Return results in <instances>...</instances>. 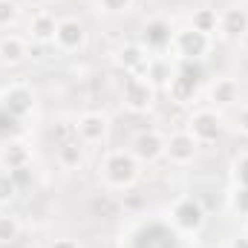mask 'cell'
<instances>
[{"label":"cell","mask_w":248,"mask_h":248,"mask_svg":"<svg viewBox=\"0 0 248 248\" xmlns=\"http://www.w3.org/2000/svg\"><path fill=\"white\" fill-rule=\"evenodd\" d=\"M173 49L179 52L182 61H199V58H205V52L211 49V35L196 32L193 26H190V29H182V32L173 35Z\"/></svg>","instance_id":"2"},{"label":"cell","mask_w":248,"mask_h":248,"mask_svg":"<svg viewBox=\"0 0 248 248\" xmlns=\"http://www.w3.org/2000/svg\"><path fill=\"white\" fill-rule=\"evenodd\" d=\"M136 248H179V243H176V234H173L168 225L150 222V225H144V228L139 231Z\"/></svg>","instance_id":"8"},{"label":"cell","mask_w":248,"mask_h":248,"mask_svg":"<svg viewBox=\"0 0 248 248\" xmlns=\"http://www.w3.org/2000/svg\"><path fill=\"white\" fill-rule=\"evenodd\" d=\"M26 55H29V46L23 38H17V35L0 38V61L3 63H20Z\"/></svg>","instance_id":"16"},{"label":"cell","mask_w":248,"mask_h":248,"mask_svg":"<svg viewBox=\"0 0 248 248\" xmlns=\"http://www.w3.org/2000/svg\"><path fill=\"white\" fill-rule=\"evenodd\" d=\"M190 26H193L196 32H205V35L217 32V29H219V15H217V9H196L193 17H190Z\"/></svg>","instance_id":"21"},{"label":"cell","mask_w":248,"mask_h":248,"mask_svg":"<svg viewBox=\"0 0 248 248\" xmlns=\"http://www.w3.org/2000/svg\"><path fill=\"white\" fill-rule=\"evenodd\" d=\"M32 104H35V98H32V90L29 87H23V84H15V87H9L6 93H3V113L9 116V119H26L29 113H32Z\"/></svg>","instance_id":"6"},{"label":"cell","mask_w":248,"mask_h":248,"mask_svg":"<svg viewBox=\"0 0 248 248\" xmlns=\"http://www.w3.org/2000/svg\"><path fill=\"white\" fill-rule=\"evenodd\" d=\"M237 127H240V130L248 136V107H243V110H240V116H237Z\"/></svg>","instance_id":"31"},{"label":"cell","mask_w":248,"mask_h":248,"mask_svg":"<svg viewBox=\"0 0 248 248\" xmlns=\"http://www.w3.org/2000/svg\"><path fill=\"white\" fill-rule=\"evenodd\" d=\"M55 26H58V20L52 15H46V12H41V15L32 17L29 32H32V38L38 44H49V41H55Z\"/></svg>","instance_id":"18"},{"label":"cell","mask_w":248,"mask_h":248,"mask_svg":"<svg viewBox=\"0 0 248 248\" xmlns=\"http://www.w3.org/2000/svg\"><path fill=\"white\" fill-rule=\"evenodd\" d=\"M17 190H20V187L15 185L12 173H0V205H3V202H9Z\"/></svg>","instance_id":"25"},{"label":"cell","mask_w":248,"mask_h":248,"mask_svg":"<svg viewBox=\"0 0 248 248\" xmlns=\"http://www.w3.org/2000/svg\"><path fill=\"white\" fill-rule=\"evenodd\" d=\"M173 222L179 231H187V234H196L202 225H205V211L202 205L193 199V196H185L173 205Z\"/></svg>","instance_id":"5"},{"label":"cell","mask_w":248,"mask_h":248,"mask_svg":"<svg viewBox=\"0 0 248 248\" xmlns=\"http://www.w3.org/2000/svg\"><path fill=\"white\" fill-rule=\"evenodd\" d=\"M9 173H12V179H15L17 187H23L29 182V168H17V170H9Z\"/></svg>","instance_id":"29"},{"label":"cell","mask_w":248,"mask_h":248,"mask_svg":"<svg viewBox=\"0 0 248 248\" xmlns=\"http://www.w3.org/2000/svg\"><path fill=\"white\" fill-rule=\"evenodd\" d=\"M49 248H81V246H78L72 237H61V240H55V243H52Z\"/></svg>","instance_id":"30"},{"label":"cell","mask_w":248,"mask_h":248,"mask_svg":"<svg viewBox=\"0 0 248 248\" xmlns=\"http://www.w3.org/2000/svg\"><path fill=\"white\" fill-rule=\"evenodd\" d=\"M98 6L110 15H119V12H127L133 6V0H98Z\"/></svg>","instance_id":"28"},{"label":"cell","mask_w":248,"mask_h":248,"mask_svg":"<svg viewBox=\"0 0 248 248\" xmlns=\"http://www.w3.org/2000/svg\"><path fill=\"white\" fill-rule=\"evenodd\" d=\"M234 176H237V185L248 187V153H243V156L234 162Z\"/></svg>","instance_id":"27"},{"label":"cell","mask_w":248,"mask_h":248,"mask_svg":"<svg viewBox=\"0 0 248 248\" xmlns=\"http://www.w3.org/2000/svg\"><path fill=\"white\" fill-rule=\"evenodd\" d=\"M119 63H122L124 72L136 75L139 69H144V66H147L144 46H141V44H127V46H122V52H119Z\"/></svg>","instance_id":"15"},{"label":"cell","mask_w":248,"mask_h":248,"mask_svg":"<svg viewBox=\"0 0 248 248\" xmlns=\"http://www.w3.org/2000/svg\"><path fill=\"white\" fill-rule=\"evenodd\" d=\"M15 20H17V6L12 0H0V29L12 26Z\"/></svg>","instance_id":"24"},{"label":"cell","mask_w":248,"mask_h":248,"mask_svg":"<svg viewBox=\"0 0 248 248\" xmlns=\"http://www.w3.org/2000/svg\"><path fill=\"white\" fill-rule=\"evenodd\" d=\"M104 179L113 187H130L139 179V162L133 159V153H110L104 159Z\"/></svg>","instance_id":"1"},{"label":"cell","mask_w":248,"mask_h":248,"mask_svg":"<svg viewBox=\"0 0 248 248\" xmlns=\"http://www.w3.org/2000/svg\"><path fill=\"white\" fill-rule=\"evenodd\" d=\"M219 32L225 38H243L248 32V12L240 6H231L219 15Z\"/></svg>","instance_id":"14"},{"label":"cell","mask_w":248,"mask_h":248,"mask_svg":"<svg viewBox=\"0 0 248 248\" xmlns=\"http://www.w3.org/2000/svg\"><path fill=\"white\" fill-rule=\"evenodd\" d=\"M231 248H248V234L246 237H237V240L231 243Z\"/></svg>","instance_id":"32"},{"label":"cell","mask_w":248,"mask_h":248,"mask_svg":"<svg viewBox=\"0 0 248 248\" xmlns=\"http://www.w3.org/2000/svg\"><path fill=\"white\" fill-rule=\"evenodd\" d=\"M240 98V84L234 78H219L214 87H211V101L219 104V107H228Z\"/></svg>","instance_id":"19"},{"label":"cell","mask_w":248,"mask_h":248,"mask_svg":"<svg viewBox=\"0 0 248 248\" xmlns=\"http://www.w3.org/2000/svg\"><path fill=\"white\" fill-rule=\"evenodd\" d=\"M173 29H170V23L168 20H162V17H156V20H150V23H144V32H141V46L144 49H168L170 44H173Z\"/></svg>","instance_id":"11"},{"label":"cell","mask_w":248,"mask_h":248,"mask_svg":"<svg viewBox=\"0 0 248 248\" xmlns=\"http://www.w3.org/2000/svg\"><path fill=\"white\" fill-rule=\"evenodd\" d=\"M196 147H199V141L187 130L173 133L170 139H165V156H170V162H176V165H187L196 156Z\"/></svg>","instance_id":"10"},{"label":"cell","mask_w":248,"mask_h":248,"mask_svg":"<svg viewBox=\"0 0 248 248\" xmlns=\"http://www.w3.org/2000/svg\"><path fill=\"white\" fill-rule=\"evenodd\" d=\"M84 41H87V29H84V23H78L75 17H63V20H58V26H55V44L61 46L63 52L81 49Z\"/></svg>","instance_id":"9"},{"label":"cell","mask_w":248,"mask_h":248,"mask_svg":"<svg viewBox=\"0 0 248 248\" xmlns=\"http://www.w3.org/2000/svg\"><path fill=\"white\" fill-rule=\"evenodd\" d=\"M168 78H170V72H168L165 61H153V63H147V81H150V84H165Z\"/></svg>","instance_id":"23"},{"label":"cell","mask_w":248,"mask_h":248,"mask_svg":"<svg viewBox=\"0 0 248 248\" xmlns=\"http://www.w3.org/2000/svg\"><path fill=\"white\" fill-rule=\"evenodd\" d=\"M190 127H187V133L196 139V141H205V144H211V141H217L219 139V130H222V124H219V116L214 113V110H196L193 116H190Z\"/></svg>","instance_id":"7"},{"label":"cell","mask_w":248,"mask_h":248,"mask_svg":"<svg viewBox=\"0 0 248 248\" xmlns=\"http://www.w3.org/2000/svg\"><path fill=\"white\" fill-rule=\"evenodd\" d=\"M199 78H202V69L199 66H193V61H182L179 66V72H176V78H170V95L176 98V101H193V95H196V87H199Z\"/></svg>","instance_id":"3"},{"label":"cell","mask_w":248,"mask_h":248,"mask_svg":"<svg viewBox=\"0 0 248 248\" xmlns=\"http://www.w3.org/2000/svg\"><path fill=\"white\" fill-rule=\"evenodd\" d=\"M58 162H61V168H66V170L81 168L84 165V141L81 139H72V141L58 144Z\"/></svg>","instance_id":"17"},{"label":"cell","mask_w":248,"mask_h":248,"mask_svg":"<svg viewBox=\"0 0 248 248\" xmlns=\"http://www.w3.org/2000/svg\"><path fill=\"white\" fill-rule=\"evenodd\" d=\"M231 202H234V211H237V214L248 217V187L246 185H237L234 196H231Z\"/></svg>","instance_id":"26"},{"label":"cell","mask_w":248,"mask_h":248,"mask_svg":"<svg viewBox=\"0 0 248 248\" xmlns=\"http://www.w3.org/2000/svg\"><path fill=\"white\" fill-rule=\"evenodd\" d=\"M3 165L9 168V170H17V168H29V147L26 144H20V141H12V144H6L3 147Z\"/></svg>","instance_id":"20"},{"label":"cell","mask_w":248,"mask_h":248,"mask_svg":"<svg viewBox=\"0 0 248 248\" xmlns=\"http://www.w3.org/2000/svg\"><path fill=\"white\" fill-rule=\"evenodd\" d=\"M17 234H20L17 219H15V217H0V246L15 243V240H17Z\"/></svg>","instance_id":"22"},{"label":"cell","mask_w":248,"mask_h":248,"mask_svg":"<svg viewBox=\"0 0 248 248\" xmlns=\"http://www.w3.org/2000/svg\"><path fill=\"white\" fill-rule=\"evenodd\" d=\"M165 156V139L159 133H139L133 141V159L136 162H156Z\"/></svg>","instance_id":"12"},{"label":"cell","mask_w":248,"mask_h":248,"mask_svg":"<svg viewBox=\"0 0 248 248\" xmlns=\"http://www.w3.org/2000/svg\"><path fill=\"white\" fill-rule=\"evenodd\" d=\"M219 248H231V246H219Z\"/></svg>","instance_id":"33"},{"label":"cell","mask_w":248,"mask_h":248,"mask_svg":"<svg viewBox=\"0 0 248 248\" xmlns=\"http://www.w3.org/2000/svg\"><path fill=\"white\" fill-rule=\"evenodd\" d=\"M75 130H78V139H81L84 144H98V141L107 136V119H104L101 113H87V116L78 119Z\"/></svg>","instance_id":"13"},{"label":"cell","mask_w":248,"mask_h":248,"mask_svg":"<svg viewBox=\"0 0 248 248\" xmlns=\"http://www.w3.org/2000/svg\"><path fill=\"white\" fill-rule=\"evenodd\" d=\"M156 98V90L147 78H139V75H130L124 81V104L133 110V113H144Z\"/></svg>","instance_id":"4"}]
</instances>
